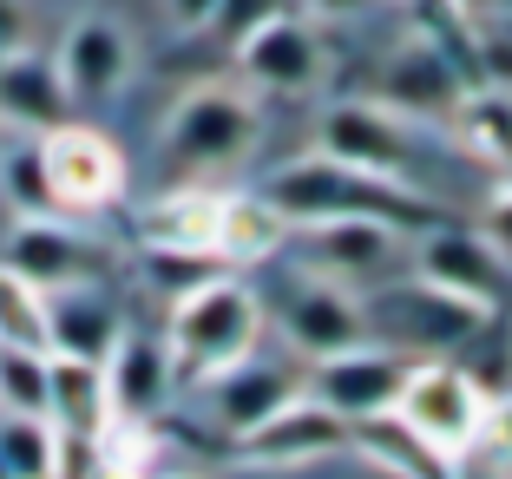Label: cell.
Here are the masks:
<instances>
[{
	"instance_id": "cell-1",
	"label": "cell",
	"mask_w": 512,
	"mask_h": 479,
	"mask_svg": "<svg viewBox=\"0 0 512 479\" xmlns=\"http://www.w3.org/2000/svg\"><path fill=\"white\" fill-rule=\"evenodd\" d=\"M263 204L283 217L289 230L302 224H342V217H375V224H427V204L407 191L401 178H375V171L335 165V158H296L270 178Z\"/></svg>"
},
{
	"instance_id": "cell-2",
	"label": "cell",
	"mask_w": 512,
	"mask_h": 479,
	"mask_svg": "<svg viewBox=\"0 0 512 479\" xmlns=\"http://www.w3.org/2000/svg\"><path fill=\"white\" fill-rule=\"evenodd\" d=\"M256 329H263V309H256V296L243 283L204 276L197 289H184L165 329L178 381H211L224 368H237L243 355H256Z\"/></svg>"
},
{
	"instance_id": "cell-3",
	"label": "cell",
	"mask_w": 512,
	"mask_h": 479,
	"mask_svg": "<svg viewBox=\"0 0 512 479\" xmlns=\"http://www.w3.org/2000/svg\"><path fill=\"white\" fill-rule=\"evenodd\" d=\"M388 414L401 420L434 460H460L467 447H480L486 420H493V401H486L453 361H421V368L407 361L401 394H394Z\"/></svg>"
},
{
	"instance_id": "cell-4",
	"label": "cell",
	"mask_w": 512,
	"mask_h": 479,
	"mask_svg": "<svg viewBox=\"0 0 512 479\" xmlns=\"http://www.w3.org/2000/svg\"><path fill=\"white\" fill-rule=\"evenodd\" d=\"M40 165H46L53 217H92V210L125 197V151L99 125L66 119L53 132H40Z\"/></svg>"
},
{
	"instance_id": "cell-5",
	"label": "cell",
	"mask_w": 512,
	"mask_h": 479,
	"mask_svg": "<svg viewBox=\"0 0 512 479\" xmlns=\"http://www.w3.org/2000/svg\"><path fill=\"white\" fill-rule=\"evenodd\" d=\"M250 145H256V99L237 86H197L165 119V158L178 171H224Z\"/></svg>"
},
{
	"instance_id": "cell-6",
	"label": "cell",
	"mask_w": 512,
	"mask_h": 479,
	"mask_svg": "<svg viewBox=\"0 0 512 479\" xmlns=\"http://www.w3.org/2000/svg\"><path fill=\"white\" fill-rule=\"evenodd\" d=\"M362 322H368V335H388L394 355H440V348L467 342L486 322V309H473V302H460V296H447V289L414 276V283L362 296Z\"/></svg>"
},
{
	"instance_id": "cell-7",
	"label": "cell",
	"mask_w": 512,
	"mask_h": 479,
	"mask_svg": "<svg viewBox=\"0 0 512 479\" xmlns=\"http://www.w3.org/2000/svg\"><path fill=\"white\" fill-rule=\"evenodd\" d=\"M401 375H407V355H394V348H375V342H355L342 348V355H322L309 361V401L322 407V414H335L342 427H355V420H375L394 407V394H401Z\"/></svg>"
},
{
	"instance_id": "cell-8",
	"label": "cell",
	"mask_w": 512,
	"mask_h": 479,
	"mask_svg": "<svg viewBox=\"0 0 512 479\" xmlns=\"http://www.w3.org/2000/svg\"><path fill=\"white\" fill-rule=\"evenodd\" d=\"M322 158L407 184V119L375 99H348L322 112Z\"/></svg>"
},
{
	"instance_id": "cell-9",
	"label": "cell",
	"mask_w": 512,
	"mask_h": 479,
	"mask_svg": "<svg viewBox=\"0 0 512 479\" xmlns=\"http://www.w3.org/2000/svg\"><path fill=\"white\" fill-rule=\"evenodd\" d=\"M237 73L250 79L256 92H309L322 79V40L316 27L289 7V14L263 20L256 33L237 40Z\"/></svg>"
},
{
	"instance_id": "cell-10",
	"label": "cell",
	"mask_w": 512,
	"mask_h": 479,
	"mask_svg": "<svg viewBox=\"0 0 512 479\" xmlns=\"http://www.w3.org/2000/svg\"><path fill=\"white\" fill-rule=\"evenodd\" d=\"M302 250H309V276H329V283H388L394 256H401V237L394 224H375V217H342V224H302Z\"/></svg>"
},
{
	"instance_id": "cell-11",
	"label": "cell",
	"mask_w": 512,
	"mask_h": 479,
	"mask_svg": "<svg viewBox=\"0 0 512 479\" xmlns=\"http://www.w3.org/2000/svg\"><path fill=\"white\" fill-rule=\"evenodd\" d=\"M283 335H289V348H302L309 361L342 355V348L368 342L362 296H348L329 276H302V283L283 289Z\"/></svg>"
},
{
	"instance_id": "cell-12",
	"label": "cell",
	"mask_w": 512,
	"mask_h": 479,
	"mask_svg": "<svg viewBox=\"0 0 512 479\" xmlns=\"http://www.w3.org/2000/svg\"><path fill=\"white\" fill-rule=\"evenodd\" d=\"M414 276L447 289V296H460V302H473V309H486V315L506 296V263L493 256V243L480 230H434V237H421Z\"/></svg>"
},
{
	"instance_id": "cell-13",
	"label": "cell",
	"mask_w": 512,
	"mask_h": 479,
	"mask_svg": "<svg viewBox=\"0 0 512 479\" xmlns=\"http://www.w3.org/2000/svg\"><path fill=\"white\" fill-rule=\"evenodd\" d=\"M53 66H60V86H66L73 105H99V99H112V92L132 79V40H125L119 20L86 14V20L66 27L60 60Z\"/></svg>"
},
{
	"instance_id": "cell-14",
	"label": "cell",
	"mask_w": 512,
	"mask_h": 479,
	"mask_svg": "<svg viewBox=\"0 0 512 479\" xmlns=\"http://www.w3.org/2000/svg\"><path fill=\"white\" fill-rule=\"evenodd\" d=\"M0 263L14 276H27L33 289H73V283H92V263L99 256H92V243L66 217H20Z\"/></svg>"
},
{
	"instance_id": "cell-15",
	"label": "cell",
	"mask_w": 512,
	"mask_h": 479,
	"mask_svg": "<svg viewBox=\"0 0 512 479\" xmlns=\"http://www.w3.org/2000/svg\"><path fill=\"white\" fill-rule=\"evenodd\" d=\"M381 105L401 119H447L460 105V73L434 40H407L388 66H381Z\"/></svg>"
},
{
	"instance_id": "cell-16",
	"label": "cell",
	"mask_w": 512,
	"mask_h": 479,
	"mask_svg": "<svg viewBox=\"0 0 512 479\" xmlns=\"http://www.w3.org/2000/svg\"><path fill=\"white\" fill-rule=\"evenodd\" d=\"M197 388H204V401H211L224 434H250V427H263L270 414H283V407L296 401V375L276 368V361H256V355H243L237 368L197 381Z\"/></svg>"
},
{
	"instance_id": "cell-17",
	"label": "cell",
	"mask_w": 512,
	"mask_h": 479,
	"mask_svg": "<svg viewBox=\"0 0 512 479\" xmlns=\"http://www.w3.org/2000/svg\"><path fill=\"white\" fill-rule=\"evenodd\" d=\"M99 368H106V394H112V414L119 420H151L171 401V388H178L171 348L158 335H119Z\"/></svg>"
},
{
	"instance_id": "cell-18",
	"label": "cell",
	"mask_w": 512,
	"mask_h": 479,
	"mask_svg": "<svg viewBox=\"0 0 512 479\" xmlns=\"http://www.w3.org/2000/svg\"><path fill=\"white\" fill-rule=\"evenodd\" d=\"M73 119V99L60 86V66L33 53V46H14L0 53V125L14 132H53V125Z\"/></svg>"
},
{
	"instance_id": "cell-19",
	"label": "cell",
	"mask_w": 512,
	"mask_h": 479,
	"mask_svg": "<svg viewBox=\"0 0 512 479\" xmlns=\"http://www.w3.org/2000/svg\"><path fill=\"white\" fill-rule=\"evenodd\" d=\"M224 197L230 191H204V184H184V191L158 197V204L138 217L151 250H178V256H204L217 263V230H224ZM224 270V263H217Z\"/></svg>"
},
{
	"instance_id": "cell-20",
	"label": "cell",
	"mask_w": 512,
	"mask_h": 479,
	"mask_svg": "<svg viewBox=\"0 0 512 479\" xmlns=\"http://www.w3.org/2000/svg\"><path fill=\"white\" fill-rule=\"evenodd\" d=\"M342 440H348V427L335 414H322L316 401H289L263 427L237 434V453L256 466H296V460H316V453H335Z\"/></svg>"
},
{
	"instance_id": "cell-21",
	"label": "cell",
	"mask_w": 512,
	"mask_h": 479,
	"mask_svg": "<svg viewBox=\"0 0 512 479\" xmlns=\"http://www.w3.org/2000/svg\"><path fill=\"white\" fill-rule=\"evenodd\" d=\"M46 335H53V355H73V361H106L112 342H119V309L92 283L73 289H46Z\"/></svg>"
},
{
	"instance_id": "cell-22",
	"label": "cell",
	"mask_w": 512,
	"mask_h": 479,
	"mask_svg": "<svg viewBox=\"0 0 512 479\" xmlns=\"http://www.w3.org/2000/svg\"><path fill=\"white\" fill-rule=\"evenodd\" d=\"M46 420H53V434H99L112 420L106 368L73 355H46Z\"/></svg>"
},
{
	"instance_id": "cell-23",
	"label": "cell",
	"mask_w": 512,
	"mask_h": 479,
	"mask_svg": "<svg viewBox=\"0 0 512 479\" xmlns=\"http://www.w3.org/2000/svg\"><path fill=\"white\" fill-rule=\"evenodd\" d=\"M447 119L473 158L512 171V92H460V105H453Z\"/></svg>"
},
{
	"instance_id": "cell-24",
	"label": "cell",
	"mask_w": 512,
	"mask_h": 479,
	"mask_svg": "<svg viewBox=\"0 0 512 479\" xmlns=\"http://www.w3.org/2000/svg\"><path fill=\"white\" fill-rule=\"evenodd\" d=\"M289 237V224L276 217L263 197H224V230H217V263H263L276 243Z\"/></svg>"
},
{
	"instance_id": "cell-25",
	"label": "cell",
	"mask_w": 512,
	"mask_h": 479,
	"mask_svg": "<svg viewBox=\"0 0 512 479\" xmlns=\"http://www.w3.org/2000/svg\"><path fill=\"white\" fill-rule=\"evenodd\" d=\"M0 348L53 355V335H46V289H33L27 276H14L7 263H0Z\"/></svg>"
},
{
	"instance_id": "cell-26",
	"label": "cell",
	"mask_w": 512,
	"mask_h": 479,
	"mask_svg": "<svg viewBox=\"0 0 512 479\" xmlns=\"http://www.w3.org/2000/svg\"><path fill=\"white\" fill-rule=\"evenodd\" d=\"M53 420L46 414H0V466L7 479H53Z\"/></svg>"
},
{
	"instance_id": "cell-27",
	"label": "cell",
	"mask_w": 512,
	"mask_h": 479,
	"mask_svg": "<svg viewBox=\"0 0 512 479\" xmlns=\"http://www.w3.org/2000/svg\"><path fill=\"white\" fill-rule=\"evenodd\" d=\"M0 414H46V355L0 348Z\"/></svg>"
},
{
	"instance_id": "cell-28",
	"label": "cell",
	"mask_w": 512,
	"mask_h": 479,
	"mask_svg": "<svg viewBox=\"0 0 512 479\" xmlns=\"http://www.w3.org/2000/svg\"><path fill=\"white\" fill-rule=\"evenodd\" d=\"M276 14H289V0H217L211 27L224 33L230 46H237L243 33H256V27H263V20H276Z\"/></svg>"
},
{
	"instance_id": "cell-29",
	"label": "cell",
	"mask_w": 512,
	"mask_h": 479,
	"mask_svg": "<svg viewBox=\"0 0 512 479\" xmlns=\"http://www.w3.org/2000/svg\"><path fill=\"white\" fill-rule=\"evenodd\" d=\"M480 237L493 243V256H499V263L512 270V184L493 197V210H486V230H480Z\"/></svg>"
},
{
	"instance_id": "cell-30",
	"label": "cell",
	"mask_w": 512,
	"mask_h": 479,
	"mask_svg": "<svg viewBox=\"0 0 512 479\" xmlns=\"http://www.w3.org/2000/svg\"><path fill=\"white\" fill-rule=\"evenodd\" d=\"M158 7H165V20L178 33H204V27H211V14H217V0H158Z\"/></svg>"
},
{
	"instance_id": "cell-31",
	"label": "cell",
	"mask_w": 512,
	"mask_h": 479,
	"mask_svg": "<svg viewBox=\"0 0 512 479\" xmlns=\"http://www.w3.org/2000/svg\"><path fill=\"white\" fill-rule=\"evenodd\" d=\"M27 46V14H20V0H0V53H14Z\"/></svg>"
},
{
	"instance_id": "cell-32",
	"label": "cell",
	"mask_w": 512,
	"mask_h": 479,
	"mask_svg": "<svg viewBox=\"0 0 512 479\" xmlns=\"http://www.w3.org/2000/svg\"><path fill=\"white\" fill-rule=\"evenodd\" d=\"M309 7H322V14H355L362 0H309Z\"/></svg>"
},
{
	"instance_id": "cell-33",
	"label": "cell",
	"mask_w": 512,
	"mask_h": 479,
	"mask_svg": "<svg viewBox=\"0 0 512 479\" xmlns=\"http://www.w3.org/2000/svg\"><path fill=\"white\" fill-rule=\"evenodd\" d=\"M447 7H460V14H480V7H493V0H447Z\"/></svg>"
},
{
	"instance_id": "cell-34",
	"label": "cell",
	"mask_w": 512,
	"mask_h": 479,
	"mask_svg": "<svg viewBox=\"0 0 512 479\" xmlns=\"http://www.w3.org/2000/svg\"><path fill=\"white\" fill-rule=\"evenodd\" d=\"M145 479H197V473H145Z\"/></svg>"
}]
</instances>
